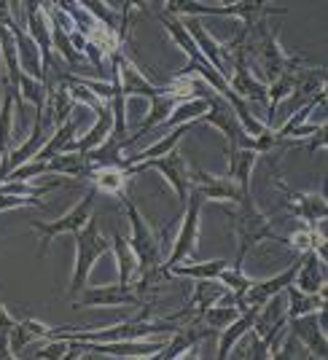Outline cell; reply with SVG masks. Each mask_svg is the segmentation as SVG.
<instances>
[{
  "label": "cell",
  "mask_w": 328,
  "mask_h": 360,
  "mask_svg": "<svg viewBox=\"0 0 328 360\" xmlns=\"http://www.w3.org/2000/svg\"><path fill=\"white\" fill-rule=\"evenodd\" d=\"M75 250H78V253H75V271H73V283L68 288V296H78V293L84 290V283H87L89 269L94 266L97 258L113 253V245L100 234L94 215L75 231Z\"/></svg>",
  "instance_id": "obj_1"
},
{
  "label": "cell",
  "mask_w": 328,
  "mask_h": 360,
  "mask_svg": "<svg viewBox=\"0 0 328 360\" xmlns=\"http://www.w3.org/2000/svg\"><path fill=\"white\" fill-rule=\"evenodd\" d=\"M234 237H237V261H234V269L237 271H242V261H245V255H248V250L253 248L256 242L277 240L288 245L285 237H280L277 231H272V221H269L267 215H261V212L256 210L253 199H245L239 205V212L234 215Z\"/></svg>",
  "instance_id": "obj_2"
},
{
  "label": "cell",
  "mask_w": 328,
  "mask_h": 360,
  "mask_svg": "<svg viewBox=\"0 0 328 360\" xmlns=\"http://www.w3.org/2000/svg\"><path fill=\"white\" fill-rule=\"evenodd\" d=\"M202 205H205V199L196 194V191H191V194L186 196V215H183V226H180V231H178V240H175V245H172L170 258L156 269L159 285H164V283L170 280L167 271L172 269V266H178V264H183V261L189 258V253H194L196 229H199V210H202Z\"/></svg>",
  "instance_id": "obj_3"
},
{
  "label": "cell",
  "mask_w": 328,
  "mask_h": 360,
  "mask_svg": "<svg viewBox=\"0 0 328 360\" xmlns=\"http://www.w3.org/2000/svg\"><path fill=\"white\" fill-rule=\"evenodd\" d=\"M97 188H92L89 186V191H87V196L75 205L73 210L68 212L65 218H60V221H54V224H41V221H32V229H38L41 231V258L46 255V250H49V245H51V240L54 237H60V234H75L81 226L87 224L92 218V207H94V199H97Z\"/></svg>",
  "instance_id": "obj_4"
},
{
  "label": "cell",
  "mask_w": 328,
  "mask_h": 360,
  "mask_svg": "<svg viewBox=\"0 0 328 360\" xmlns=\"http://www.w3.org/2000/svg\"><path fill=\"white\" fill-rule=\"evenodd\" d=\"M143 169H156V172H162V178L175 188V194H178L180 202H186V196H189V169L191 167L186 165V159L180 156V150H170L167 156H159V159H151L146 165L134 167V169H127V175H132V172H143Z\"/></svg>",
  "instance_id": "obj_5"
},
{
  "label": "cell",
  "mask_w": 328,
  "mask_h": 360,
  "mask_svg": "<svg viewBox=\"0 0 328 360\" xmlns=\"http://www.w3.org/2000/svg\"><path fill=\"white\" fill-rule=\"evenodd\" d=\"M167 342L151 339L149 345H143V342H73V345L81 347V352L92 349V352H103V355H113V358H149V355L162 352Z\"/></svg>",
  "instance_id": "obj_6"
},
{
  "label": "cell",
  "mask_w": 328,
  "mask_h": 360,
  "mask_svg": "<svg viewBox=\"0 0 328 360\" xmlns=\"http://www.w3.org/2000/svg\"><path fill=\"white\" fill-rule=\"evenodd\" d=\"M280 191L285 194V205H288V210L298 215L307 229H313L317 231V226L326 221V199L313 191V194H294V191H288L283 183H280Z\"/></svg>",
  "instance_id": "obj_7"
},
{
  "label": "cell",
  "mask_w": 328,
  "mask_h": 360,
  "mask_svg": "<svg viewBox=\"0 0 328 360\" xmlns=\"http://www.w3.org/2000/svg\"><path fill=\"white\" fill-rule=\"evenodd\" d=\"M296 271H298V261L288 271L272 277V280H264V283H256L253 280L251 288L245 290V296H242V309H245V312H248V309H261L272 296H277L280 290L291 288V283L296 280Z\"/></svg>",
  "instance_id": "obj_8"
},
{
  "label": "cell",
  "mask_w": 328,
  "mask_h": 360,
  "mask_svg": "<svg viewBox=\"0 0 328 360\" xmlns=\"http://www.w3.org/2000/svg\"><path fill=\"white\" fill-rule=\"evenodd\" d=\"M288 326H294V339L298 345H307L313 358L326 360V336L320 330V323L315 315H304V317H294L288 320Z\"/></svg>",
  "instance_id": "obj_9"
},
{
  "label": "cell",
  "mask_w": 328,
  "mask_h": 360,
  "mask_svg": "<svg viewBox=\"0 0 328 360\" xmlns=\"http://www.w3.org/2000/svg\"><path fill=\"white\" fill-rule=\"evenodd\" d=\"M121 304L143 307V299H137L130 288L111 285V288H94V290H84V299L75 301V307H121Z\"/></svg>",
  "instance_id": "obj_10"
},
{
  "label": "cell",
  "mask_w": 328,
  "mask_h": 360,
  "mask_svg": "<svg viewBox=\"0 0 328 360\" xmlns=\"http://www.w3.org/2000/svg\"><path fill=\"white\" fill-rule=\"evenodd\" d=\"M258 153L251 148H229V175L226 178L234 180L242 194H251V172L256 167Z\"/></svg>",
  "instance_id": "obj_11"
},
{
  "label": "cell",
  "mask_w": 328,
  "mask_h": 360,
  "mask_svg": "<svg viewBox=\"0 0 328 360\" xmlns=\"http://www.w3.org/2000/svg\"><path fill=\"white\" fill-rule=\"evenodd\" d=\"M323 269H320V258L317 253H304V258L298 261V271H296V290L298 293H307V296H317L323 293Z\"/></svg>",
  "instance_id": "obj_12"
},
{
  "label": "cell",
  "mask_w": 328,
  "mask_h": 360,
  "mask_svg": "<svg viewBox=\"0 0 328 360\" xmlns=\"http://www.w3.org/2000/svg\"><path fill=\"white\" fill-rule=\"evenodd\" d=\"M87 180L92 183V188L97 191H108L113 196H124V183H127V172L121 167H92Z\"/></svg>",
  "instance_id": "obj_13"
},
{
  "label": "cell",
  "mask_w": 328,
  "mask_h": 360,
  "mask_svg": "<svg viewBox=\"0 0 328 360\" xmlns=\"http://www.w3.org/2000/svg\"><path fill=\"white\" fill-rule=\"evenodd\" d=\"M258 312H261V309H248V312H242V315H239L232 326H226V328L221 330V342H218V360L229 358V352H232L234 342H237V339H242V336H245V333L256 326V317H258Z\"/></svg>",
  "instance_id": "obj_14"
},
{
  "label": "cell",
  "mask_w": 328,
  "mask_h": 360,
  "mask_svg": "<svg viewBox=\"0 0 328 360\" xmlns=\"http://www.w3.org/2000/svg\"><path fill=\"white\" fill-rule=\"evenodd\" d=\"M27 11V27H30V35L35 41V49L38 54H44V60L49 62V54H51V38H49V30L44 25V6L38 3H25L22 6ZM46 62H44V70H46Z\"/></svg>",
  "instance_id": "obj_15"
},
{
  "label": "cell",
  "mask_w": 328,
  "mask_h": 360,
  "mask_svg": "<svg viewBox=\"0 0 328 360\" xmlns=\"http://www.w3.org/2000/svg\"><path fill=\"white\" fill-rule=\"evenodd\" d=\"M224 269H229V261L226 258H218V261H205V264H178V266H172V269L167 271V277H194L196 283L199 280H218V274Z\"/></svg>",
  "instance_id": "obj_16"
},
{
  "label": "cell",
  "mask_w": 328,
  "mask_h": 360,
  "mask_svg": "<svg viewBox=\"0 0 328 360\" xmlns=\"http://www.w3.org/2000/svg\"><path fill=\"white\" fill-rule=\"evenodd\" d=\"M113 255H116V261H119V283H116V285L132 290V283L137 280V261H134L132 250H130V245H127V237L113 234Z\"/></svg>",
  "instance_id": "obj_17"
},
{
  "label": "cell",
  "mask_w": 328,
  "mask_h": 360,
  "mask_svg": "<svg viewBox=\"0 0 328 360\" xmlns=\"http://www.w3.org/2000/svg\"><path fill=\"white\" fill-rule=\"evenodd\" d=\"M288 317L285 320H294V317H304V315H315L326 307V299L323 296H307V293H298L296 288H288Z\"/></svg>",
  "instance_id": "obj_18"
},
{
  "label": "cell",
  "mask_w": 328,
  "mask_h": 360,
  "mask_svg": "<svg viewBox=\"0 0 328 360\" xmlns=\"http://www.w3.org/2000/svg\"><path fill=\"white\" fill-rule=\"evenodd\" d=\"M237 317H239L237 307H218V304H215V307H210L202 317H196V323H202V326L210 328L213 333H221V330H224L226 326H232Z\"/></svg>",
  "instance_id": "obj_19"
},
{
  "label": "cell",
  "mask_w": 328,
  "mask_h": 360,
  "mask_svg": "<svg viewBox=\"0 0 328 360\" xmlns=\"http://www.w3.org/2000/svg\"><path fill=\"white\" fill-rule=\"evenodd\" d=\"M294 355H296V339H294V333H288L283 345L272 347V352H269V360H294Z\"/></svg>",
  "instance_id": "obj_20"
},
{
  "label": "cell",
  "mask_w": 328,
  "mask_h": 360,
  "mask_svg": "<svg viewBox=\"0 0 328 360\" xmlns=\"http://www.w3.org/2000/svg\"><path fill=\"white\" fill-rule=\"evenodd\" d=\"M0 360H16L14 349L8 345V330H0Z\"/></svg>",
  "instance_id": "obj_21"
},
{
  "label": "cell",
  "mask_w": 328,
  "mask_h": 360,
  "mask_svg": "<svg viewBox=\"0 0 328 360\" xmlns=\"http://www.w3.org/2000/svg\"><path fill=\"white\" fill-rule=\"evenodd\" d=\"M170 360H199V342L191 347H186V349H180V352H175Z\"/></svg>",
  "instance_id": "obj_22"
}]
</instances>
